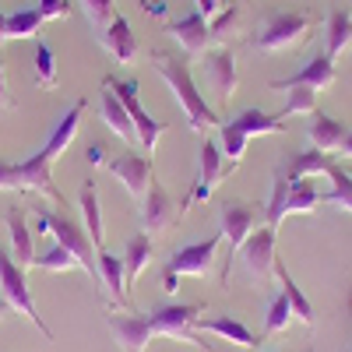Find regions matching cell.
<instances>
[{
  "label": "cell",
  "instance_id": "obj_22",
  "mask_svg": "<svg viewBox=\"0 0 352 352\" xmlns=\"http://www.w3.org/2000/svg\"><path fill=\"white\" fill-rule=\"evenodd\" d=\"M81 113H85V99H78L60 120H56V127H53V134L46 138V144H43V152L50 155V159H60L67 148H71V141H74V134H78V124H81Z\"/></svg>",
  "mask_w": 352,
  "mask_h": 352
},
{
  "label": "cell",
  "instance_id": "obj_8",
  "mask_svg": "<svg viewBox=\"0 0 352 352\" xmlns=\"http://www.w3.org/2000/svg\"><path fill=\"white\" fill-rule=\"evenodd\" d=\"M264 208L247 201H222V240L229 243V257L243 247V240L261 226Z\"/></svg>",
  "mask_w": 352,
  "mask_h": 352
},
{
  "label": "cell",
  "instance_id": "obj_26",
  "mask_svg": "<svg viewBox=\"0 0 352 352\" xmlns=\"http://www.w3.org/2000/svg\"><path fill=\"white\" fill-rule=\"evenodd\" d=\"M317 204H324L314 187L310 176H303V180H289V190H285V219L289 215H310Z\"/></svg>",
  "mask_w": 352,
  "mask_h": 352
},
{
  "label": "cell",
  "instance_id": "obj_27",
  "mask_svg": "<svg viewBox=\"0 0 352 352\" xmlns=\"http://www.w3.org/2000/svg\"><path fill=\"white\" fill-rule=\"evenodd\" d=\"M349 46H352V11L349 8H335L328 14V56L338 60Z\"/></svg>",
  "mask_w": 352,
  "mask_h": 352
},
{
  "label": "cell",
  "instance_id": "obj_15",
  "mask_svg": "<svg viewBox=\"0 0 352 352\" xmlns=\"http://www.w3.org/2000/svg\"><path fill=\"white\" fill-rule=\"evenodd\" d=\"M169 32L176 36V43H180L187 53H204L212 46V25H208V18H204L201 11H190L187 18H176V21H169Z\"/></svg>",
  "mask_w": 352,
  "mask_h": 352
},
{
  "label": "cell",
  "instance_id": "obj_31",
  "mask_svg": "<svg viewBox=\"0 0 352 352\" xmlns=\"http://www.w3.org/2000/svg\"><path fill=\"white\" fill-rule=\"evenodd\" d=\"M232 124H236L247 138H257V134H282V116H272V113H261V109H247L240 116H232Z\"/></svg>",
  "mask_w": 352,
  "mask_h": 352
},
{
  "label": "cell",
  "instance_id": "obj_4",
  "mask_svg": "<svg viewBox=\"0 0 352 352\" xmlns=\"http://www.w3.org/2000/svg\"><path fill=\"white\" fill-rule=\"evenodd\" d=\"M46 219H50V236H56V243L67 247V250L78 257L81 272L92 275L96 285H102V275H99V250H96L92 236H88V232H85L74 219H67V215H60V212H46Z\"/></svg>",
  "mask_w": 352,
  "mask_h": 352
},
{
  "label": "cell",
  "instance_id": "obj_11",
  "mask_svg": "<svg viewBox=\"0 0 352 352\" xmlns=\"http://www.w3.org/2000/svg\"><path fill=\"white\" fill-rule=\"evenodd\" d=\"M109 331H113L116 342H120L124 352H144L148 342L155 338V328H152L148 314H113L109 317Z\"/></svg>",
  "mask_w": 352,
  "mask_h": 352
},
{
  "label": "cell",
  "instance_id": "obj_3",
  "mask_svg": "<svg viewBox=\"0 0 352 352\" xmlns=\"http://www.w3.org/2000/svg\"><path fill=\"white\" fill-rule=\"evenodd\" d=\"M219 243H222V232L215 236L201 240V243H187L180 250H173V257L166 261V272H162V282L169 292L180 289V275H194V278H204L215 264V254H219Z\"/></svg>",
  "mask_w": 352,
  "mask_h": 352
},
{
  "label": "cell",
  "instance_id": "obj_39",
  "mask_svg": "<svg viewBox=\"0 0 352 352\" xmlns=\"http://www.w3.org/2000/svg\"><path fill=\"white\" fill-rule=\"evenodd\" d=\"M236 21H240V4H222V14H219L215 21H208V25H212V36H215V39H222V36H226Z\"/></svg>",
  "mask_w": 352,
  "mask_h": 352
},
{
  "label": "cell",
  "instance_id": "obj_5",
  "mask_svg": "<svg viewBox=\"0 0 352 352\" xmlns=\"http://www.w3.org/2000/svg\"><path fill=\"white\" fill-rule=\"evenodd\" d=\"M0 289H4V300L21 314V317H28L32 324L46 335V338H53V331L46 328V320L39 317V310H36V303H32V292H28V282H25V268L21 264L0 247Z\"/></svg>",
  "mask_w": 352,
  "mask_h": 352
},
{
  "label": "cell",
  "instance_id": "obj_48",
  "mask_svg": "<svg viewBox=\"0 0 352 352\" xmlns=\"http://www.w3.org/2000/svg\"><path fill=\"white\" fill-rule=\"evenodd\" d=\"M303 352H310V349H303Z\"/></svg>",
  "mask_w": 352,
  "mask_h": 352
},
{
  "label": "cell",
  "instance_id": "obj_28",
  "mask_svg": "<svg viewBox=\"0 0 352 352\" xmlns=\"http://www.w3.org/2000/svg\"><path fill=\"white\" fill-rule=\"evenodd\" d=\"M275 275H278V282H282V292H285V300H289V307H292V317H300L307 328H314V320H317V314H314V303L303 296V289L296 285V278H292L282 264H275Z\"/></svg>",
  "mask_w": 352,
  "mask_h": 352
},
{
  "label": "cell",
  "instance_id": "obj_17",
  "mask_svg": "<svg viewBox=\"0 0 352 352\" xmlns=\"http://www.w3.org/2000/svg\"><path fill=\"white\" fill-rule=\"evenodd\" d=\"M99 116L106 120V127L113 131V134H120L127 144H138V131H134V120H131V113H127V106L116 99V92L102 81V99H99Z\"/></svg>",
  "mask_w": 352,
  "mask_h": 352
},
{
  "label": "cell",
  "instance_id": "obj_6",
  "mask_svg": "<svg viewBox=\"0 0 352 352\" xmlns=\"http://www.w3.org/2000/svg\"><path fill=\"white\" fill-rule=\"evenodd\" d=\"M106 85L116 92V99H120L124 106H127V113H131V120H134V131H138V144L141 148H148V159L155 155V144H159V138L169 131L162 120H152L148 116V109L141 106V99H138V81H120V78H106Z\"/></svg>",
  "mask_w": 352,
  "mask_h": 352
},
{
  "label": "cell",
  "instance_id": "obj_2",
  "mask_svg": "<svg viewBox=\"0 0 352 352\" xmlns=\"http://www.w3.org/2000/svg\"><path fill=\"white\" fill-rule=\"evenodd\" d=\"M310 28H314V18H307L300 11H272L264 18V25L257 28L250 46L261 53H282V50L300 46L310 36Z\"/></svg>",
  "mask_w": 352,
  "mask_h": 352
},
{
  "label": "cell",
  "instance_id": "obj_41",
  "mask_svg": "<svg viewBox=\"0 0 352 352\" xmlns=\"http://www.w3.org/2000/svg\"><path fill=\"white\" fill-rule=\"evenodd\" d=\"M36 8H39L43 21H60V18L71 14V4H67V0H39Z\"/></svg>",
  "mask_w": 352,
  "mask_h": 352
},
{
  "label": "cell",
  "instance_id": "obj_23",
  "mask_svg": "<svg viewBox=\"0 0 352 352\" xmlns=\"http://www.w3.org/2000/svg\"><path fill=\"white\" fill-rule=\"evenodd\" d=\"M307 134H310V141H314V148L317 152H338L342 148V141H345V127L338 124V120H331L328 113H310V124H307Z\"/></svg>",
  "mask_w": 352,
  "mask_h": 352
},
{
  "label": "cell",
  "instance_id": "obj_14",
  "mask_svg": "<svg viewBox=\"0 0 352 352\" xmlns=\"http://www.w3.org/2000/svg\"><path fill=\"white\" fill-rule=\"evenodd\" d=\"M176 222V204H173V197L166 194V187L152 176V187H148V194H144V201H141V226H144V232H162V229H169Z\"/></svg>",
  "mask_w": 352,
  "mask_h": 352
},
{
  "label": "cell",
  "instance_id": "obj_35",
  "mask_svg": "<svg viewBox=\"0 0 352 352\" xmlns=\"http://www.w3.org/2000/svg\"><path fill=\"white\" fill-rule=\"evenodd\" d=\"M296 113H303V116L317 113V92L314 88H289V99H285L278 116L285 120V116H296Z\"/></svg>",
  "mask_w": 352,
  "mask_h": 352
},
{
  "label": "cell",
  "instance_id": "obj_13",
  "mask_svg": "<svg viewBox=\"0 0 352 352\" xmlns=\"http://www.w3.org/2000/svg\"><path fill=\"white\" fill-rule=\"evenodd\" d=\"M109 173L120 180L138 201H144V194H148V187H152V159H144V155H138V152H124L120 159H113L109 162Z\"/></svg>",
  "mask_w": 352,
  "mask_h": 352
},
{
  "label": "cell",
  "instance_id": "obj_20",
  "mask_svg": "<svg viewBox=\"0 0 352 352\" xmlns=\"http://www.w3.org/2000/svg\"><path fill=\"white\" fill-rule=\"evenodd\" d=\"M208 81L215 88V96L226 102L232 92H236V56H232V50H212L208 53Z\"/></svg>",
  "mask_w": 352,
  "mask_h": 352
},
{
  "label": "cell",
  "instance_id": "obj_1",
  "mask_svg": "<svg viewBox=\"0 0 352 352\" xmlns=\"http://www.w3.org/2000/svg\"><path fill=\"white\" fill-rule=\"evenodd\" d=\"M155 71H159V74L166 78V85L173 88V96H176V102H180L187 124H190L194 131H208V127L222 124V116H219L208 102H204V96L197 92L187 60H180V56H169V53H155Z\"/></svg>",
  "mask_w": 352,
  "mask_h": 352
},
{
  "label": "cell",
  "instance_id": "obj_44",
  "mask_svg": "<svg viewBox=\"0 0 352 352\" xmlns=\"http://www.w3.org/2000/svg\"><path fill=\"white\" fill-rule=\"evenodd\" d=\"M11 109V96H8V81H4V60H0V113Z\"/></svg>",
  "mask_w": 352,
  "mask_h": 352
},
{
  "label": "cell",
  "instance_id": "obj_21",
  "mask_svg": "<svg viewBox=\"0 0 352 352\" xmlns=\"http://www.w3.org/2000/svg\"><path fill=\"white\" fill-rule=\"evenodd\" d=\"M8 232H11V257L21 264V268H32L36 264V243H32V229L25 222V208L8 212Z\"/></svg>",
  "mask_w": 352,
  "mask_h": 352
},
{
  "label": "cell",
  "instance_id": "obj_12",
  "mask_svg": "<svg viewBox=\"0 0 352 352\" xmlns=\"http://www.w3.org/2000/svg\"><path fill=\"white\" fill-rule=\"evenodd\" d=\"M331 81H335V60L328 53H317L314 60H307L296 74L272 81V88L275 92H289V88H314V92H320V88H328Z\"/></svg>",
  "mask_w": 352,
  "mask_h": 352
},
{
  "label": "cell",
  "instance_id": "obj_36",
  "mask_svg": "<svg viewBox=\"0 0 352 352\" xmlns=\"http://www.w3.org/2000/svg\"><path fill=\"white\" fill-rule=\"evenodd\" d=\"M36 81L43 88L56 85V53L50 43H36Z\"/></svg>",
  "mask_w": 352,
  "mask_h": 352
},
{
  "label": "cell",
  "instance_id": "obj_9",
  "mask_svg": "<svg viewBox=\"0 0 352 352\" xmlns=\"http://www.w3.org/2000/svg\"><path fill=\"white\" fill-rule=\"evenodd\" d=\"M229 166H232V162H222V148H219V144L204 138V141H201V152H197V180H194V187H190V194H187L184 208L208 201V194L219 187V180L226 176Z\"/></svg>",
  "mask_w": 352,
  "mask_h": 352
},
{
  "label": "cell",
  "instance_id": "obj_46",
  "mask_svg": "<svg viewBox=\"0 0 352 352\" xmlns=\"http://www.w3.org/2000/svg\"><path fill=\"white\" fill-rule=\"evenodd\" d=\"M11 310H14V307H11L4 296H0V320H4V317H11Z\"/></svg>",
  "mask_w": 352,
  "mask_h": 352
},
{
  "label": "cell",
  "instance_id": "obj_19",
  "mask_svg": "<svg viewBox=\"0 0 352 352\" xmlns=\"http://www.w3.org/2000/svg\"><path fill=\"white\" fill-rule=\"evenodd\" d=\"M194 328L212 331V335H219V338H226V342H232V345H243V349H254V345H257L254 331L243 324L240 317H232V314H222V317H197Z\"/></svg>",
  "mask_w": 352,
  "mask_h": 352
},
{
  "label": "cell",
  "instance_id": "obj_42",
  "mask_svg": "<svg viewBox=\"0 0 352 352\" xmlns=\"http://www.w3.org/2000/svg\"><path fill=\"white\" fill-rule=\"evenodd\" d=\"M85 159H88V166H109L106 162V144L92 141V144H88V152H85Z\"/></svg>",
  "mask_w": 352,
  "mask_h": 352
},
{
  "label": "cell",
  "instance_id": "obj_7",
  "mask_svg": "<svg viewBox=\"0 0 352 352\" xmlns=\"http://www.w3.org/2000/svg\"><path fill=\"white\" fill-rule=\"evenodd\" d=\"M201 314H204V303H166V307H155L148 317H152L155 338H176V342H187V345H204L190 331Z\"/></svg>",
  "mask_w": 352,
  "mask_h": 352
},
{
  "label": "cell",
  "instance_id": "obj_16",
  "mask_svg": "<svg viewBox=\"0 0 352 352\" xmlns=\"http://www.w3.org/2000/svg\"><path fill=\"white\" fill-rule=\"evenodd\" d=\"M102 46H106V53L113 56L116 64H134L138 60V39H134V32H131V21L127 18H120L116 14L106 28H102Z\"/></svg>",
  "mask_w": 352,
  "mask_h": 352
},
{
  "label": "cell",
  "instance_id": "obj_10",
  "mask_svg": "<svg viewBox=\"0 0 352 352\" xmlns=\"http://www.w3.org/2000/svg\"><path fill=\"white\" fill-rule=\"evenodd\" d=\"M243 261H247V272L254 275V278H268L272 272H275V229L272 226H261V229H254L250 236L243 240Z\"/></svg>",
  "mask_w": 352,
  "mask_h": 352
},
{
  "label": "cell",
  "instance_id": "obj_29",
  "mask_svg": "<svg viewBox=\"0 0 352 352\" xmlns=\"http://www.w3.org/2000/svg\"><path fill=\"white\" fill-rule=\"evenodd\" d=\"M324 176L331 180V190L320 194V201H324V204H335V208H342V212L352 215V173L342 169L338 162H331Z\"/></svg>",
  "mask_w": 352,
  "mask_h": 352
},
{
  "label": "cell",
  "instance_id": "obj_40",
  "mask_svg": "<svg viewBox=\"0 0 352 352\" xmlns=\"http://www.w3.org/2000/svg\"><path fill=\"white\" fill-rule=\"evenodd\" d=\"M0 190H25L18 162H4V159H0Z\"/></svg>",
  "mask_w": 352,
  "mask_h": 352
},
{
  "label": "cell",
  "instance_id": "obj_47",
  "mask_svg": "<svg viewBox=\"0 0 352 352\" xmlns=\"http://www.w3.org/2000/svg\"><path fill=\"white\" fill-rule=\"evenodd\" d=\"M4 39H8V14L0 11V43H4Z\"/></svg>",
  "mask_w": 352,
  "mask_h": 352
},
{
  "label": "cell",
  "instance_id": "obj_45",
  "mask_svg": "<svg viewBox=\"0 0 352 352\" xmlns=\"http://www.w3.org/2000/svg\"><path fill=\"white\" fill-rule=\"evenodd\" d=\"M345 159H352V134H345V141H342V148H338Z\"/></svg>",
  "mask_w": 352,
  "mask_h": 352
},
{
  "label": "cell",
  "instance_id": "obj_37",
  "mask_svg": "<svg viewBox=\"0 0 352 352\" xmlns=\"http://www.w3.org/2000/svg\"><path fill=\"white\" fill-rule=\"evenodd\" d=\"M289 317H292V307H289V300H285V292H278V296L272 300V307H268V320H264V331H268V335L285 331V328H289Z\"/></svg>",
  "mask_w": 352,
  "mask_h": 352
},
{
  "label": "cell",
  "instance_id": "obj_24",
  "mask_svg": "<svg viewBox=\"0 0 352 352\" xmlns=\"http://www.w3.org/2000/svg\"><path fill=\"white\" fill-rule=\"evenodd\" d=\"M152 254H155V243H152L148 232H134L127 240V247H124V282H127V289L138 282V275L144 268H148Z\"/></svg>",
  "mask_w": 352,
  "mask_h": 352
},
{
  "label": "cell",
  "instance_id": "obj_38",
  "mask_svg": "<svg viewBox=\"0 0 352 352\" xmlns=\"http://www.w3.org/2000/svg\"><path fill=\"white\" fill-rule=\"evenodd\" d=\"M85 4V18H88V25H99V28H106L113 18H116V11H113V0H81Z\"/></svg>",
  "mask_w": 352,
  "mask_h": 352
},
{
  "label": "cell",
  "instance_id": "obj_32",
  "mask_svg": "<svg viewBox=\"0 0 352 352\" xmlns=\"http://www.w3.org/2000/svg\"><path fill=\"white\" fill-rule=\"evenodd\" d=\"M32 268H39V272H53V275H67V272L81 268V264H78V257H74L67 247H60V243H56V247H50L43 257H36V264H32Z\"/></svg>",
  "mask_w": 352,
  "mask_h": 352
},
{
  "label": "cell",
  "instance_id": "obj_25",
  "mask_svg": "<svg viewBox=\"0 0 352 352\" xmlns=\"http://www.w3.org/2000/svg\"><path fill=\"white\" fill-rule=\"evenodd\" d=\"M99 275H102V289L109 292L113 303L127 307V282H124V257H116L109 250H99Z\"/></svg>",
  "mask_w": 352,
  "mask_h": 352
},
{
  "label": "cell",
  "instance_id": "obj_33",
  "mask_svg": "<svg viewBox=\"0 0 352 352\" xmlns=\"http://www.w3.org/2000/svg\"><path fill=\"white\" fill-rule=\"evenodd\" d=\"M39 25H43L39 8H21V11L8 14V39H28V36H36Z\"/></svg>",
  "mask_w": 352,
  "mask_h": 352
},
{
  "label": "cell",
  "instance_id": "obj_34",
  "mask_svg": "<svg viewBox=\"0 0 352 352\" xmlns=\"http://www.w3.org/2000/svg\"><path fill=\"white\" fill-rule=\"evenodd\" d=\"M219 127H222V144H219V148L226 152V159H229L232 166H236V162L243 159V152H247V141H250V138H247L236 124H232V120H222Z\"/></svg>",
  "mask_w": 352,
  "mask_h": 352
},
{
  "label": "cell",
  "instance_id": "obj_43",
  "mask_svg": "<svg viewBox=\"0 0 352 352\" xmlns=\"http://www.w3.org/2000/svg\"><path fill=\"white\" fill-rule=\"evenodd\" d=\"M194 4H197V11H201L204 18H212L215 11H222V0H194Z\"/></svg>",
  "mask_w": 352,
  "mask_h": 352
},
{
  "label": "cell",
  "instance_id": "obj_18",
  "mask_svg": "<svg viewBox=\"0 0 352 352\" xmlns=\"http://www.w3.org/2000/svg\"><path fill=\"white\" fill-rule=\"evenodd\" d=\"M18 169H21V184H25V190H39V194H50L53 201H60V190L53 187V159L39 148L32 159H25V162H18Z\"/></svg>",
  "mask_w": 352,
  "mask_h": 352
},
{
  "label": "cell",
  "instance_id": "obj_30",
  "mask_svg": "<svg viewBox=\"0 0 352 352\" xmlns=\"http://www.w3.org/2000/svg\"><path fill=\"white\" fill-rule=\"evenodd\" d=\"M81 215H85V232L92 236L96 250H102V212H99L96 180H88V184L81 187Z\"/></svg>",
  "mask_w": 352,
  "mask_h": 352
}]
</instances>
